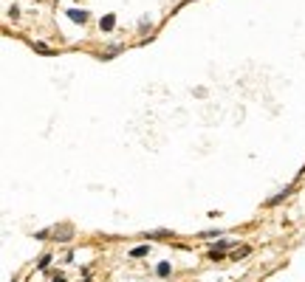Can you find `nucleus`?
Returning a JSON list of instances; mask_svg holds the SVG:
<instances>
[{"mask_svg": "<svg viewBox=\"0 0 305 282\" xmlns=\"http://www.w3.org/2000/svg\"><path fill=\"white\" fill-rule=\"evenodd\" d=\"M147 237H150V240H158V237H169V231L167 229H158V231H150Z\"/></svg>", "mask_w": 305, "mask_h": 282, "instance_id": "0eeeda50", "label": "nucleus"}, {"mask_svg": "<svg viewBox=\"0 0 305 282\" xmlns=\"http://www.w3.org/2000/svg\"><path fill=\"white\" fill-rule=\"evenodd\" d=\"M31 48L37 54H54V48H48V45H43V43H31Z\"/></svg>", "mask_w": 305, "mask_h": 282, "instance_id": "39448f33", "label": "nucleus"}, {"mask_svg": "<svg viewBox=\"0 0 305 282\" xmlns=\"http://www.w3.org/2000/svg\"><path fill=\"white\" fill-rule=\"evenodd\" d=\"M74 234V226H56V229H51V237H56V240H68V237Z\"/></svg>", "mask_w": 305, "mask_h": 282, "instance_id": "f03ea898", "label": "nucleus"}, {"mask_svg": "<svg viewBox=\"0 0 305 282\" xmlns=\"http://www.w3.org/2000/svg\"><path fill=\"white\" fill-rule=\"evenodd\" d=\"M144 254H150V243H147V246H139V248H133V251H130V257H133V259L144 257Z\"/></svg>", "mask_w": 305, "mask_h": 282, "instance_id": "20e7f679", "label": "nucleus"}, {"mask_svg": "<svg viewBox=\"0 0 305 282\" xmlns=\"http://www.w3.org/2000/svg\"><path fill=\"white\" fill-rule=\"evenodd\" d=\"M99 28L102 31H113V28H116V14H105L99 20Z\"/></svg>", "mask_w": 305, "mask_h": 282, "instance_id": "7ed1b4c3", "label": "nucleus"}, {"mask_svg": "<svg viewBox=\"0 0 305 282\" xmlns=\"http://www.w3.org/2000/svg\"><path fill=\"white\" fill-rule=\"evenodd\" d=\"M158 277H169V262H158Z\"/></svg>", "mask_w": 305, "mask_h": 282, "instance_id": "423d86ee", "label": "nucleus"}, {"mask_svg": "<svg viewBox=\"0 0 305 282\" xmlns=\"http://www.w3.org/2000/svg\"><path fill=\"white\" fill-rule=\"evenodd\" d=\"M51 282H65V277H62V274H56V277H54Z\"/></svg>", "mask_w": 305, "mask_h": 282, "instance_id": "9d476101", "label": "nucleus"}, {"mask_svg": "<svg viewBox=\"0 0 305 282\" xmlns=\"http://www.w3.org/2000/svg\"><path fill=\"white\" fill-rule=\"evenodd\" d=\"M65 14L71 17V23H88V17H90L85 9H68Z\"/></svg>", "mask_w": 305, "mask_h": 282, "instance_id": "f257e3e1", "label": "nucleus"}, {"mask_svg": "<svg viewBox=\"0 0 305 282\" xmlns=\"http://www.w3.org/2000/svg\"><path fill=\"white\" fill-rule=\"evenodd\" d=\"M48 262H51V254H43L40 257V268H48Z\"/></svg>", "mask_w": 305, "mask_h": 282, "instance_id": "1a4fd4ad", "label": "nucleus"}, {"mask_svg": "<svg viewBox=\"0 0 305 282\" xmlns=\"http://www.w3.org/2000/svg\"><path fill=\"white\" fill-rule=\"evenodd\" d=\"M249 254V246H243V248H237V251H232V259H240V257H246Z\"/></svg>", "mask_w": 305, "mask_h": 282, "instance_id": "6e6552de", "label": "nucleus"}]
</instances>
